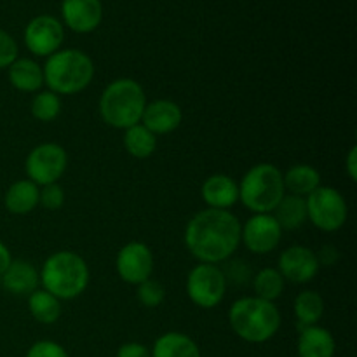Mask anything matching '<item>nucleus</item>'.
<instances>
[{"label": "nucleus", "mask_w": 357, "mask_h": 357, "mask_svg": "<svg viewBox=\"0 0 357 357\" xmlns=\"http://www.w3.org/2000/svg\"><path fill=\"white\" fill-rule=\"evenodd\" d=\"M185 246L201 264L227 261L241 244V222L229 209H202L185 227Z\"/></svg>", "instance_id": "1"}, {"label": "nucleus", "mask_w": 357, "mask_h": 357, "mask_svg": "<svg viewBox=\"0 0 357 357\" xmlns=\"http://www.w3.org/2000/svg\"><path fill=\"white\" fill-rule=\"evenodd\" d=\"M229 323L241 340L248 344H265L274 338L281 328V312L274 302L244 296L230 307Z\"/></svg>", "instance_id": "2"}, {"label": "nucleus", "mask_w": 357, "mask_h": 357, "mask_svg": "<svg viewBox=\"0 0 357 357\" xmlns=\"http://www.w3.org/2000/svg\"><path fill=\"white\" fill-rule=\"evenodd\" d=\"M44 84L58 96H70L86 89L94 77V63L79 49H59L44 65Z\"/></svg>", "instance_id": "3"}, {"label": "nucleus", "mask_w": 357, "mask_h": 357, "mask_svg": "<svg viewBox=\"0 0 357 357\" xmlns=\"http://www.w3.org/2000/svg\"><path fill=\"white\" fill-rule=\"evenodd\" d=\"M40 284L59 300H73L89 286V267L73 251H56L42 265Z\"/></svg>", "instance_id": "4"}, {"label": "nucleus", "mask_w": 357, "mask_h": 357, "mask_svg": "<svg viewBox=\"0 0 357 357\" xmlns=\"http://www.w3.org/2000/svg\"><path fill=\"white\" fill-rule=\"evenodd\" d=\"M100 115L110 128L128 129L142 122L146 107L143 87L132 79H117L108 84L100 98Z\"/></svg>", "instance_id": "5"}, {"label": "nucleus", "mask_w": 357, "mask_h": 357, "mask_svg": "<svg viewBox=\"0 0 357 357\" xmlns=\"http://www.w3.org/2000/svg\"><path fill=\"white\" fill-rule=\"evenodd\" d=\"M284 194L281 169L268 162L251 167L239 183V201L255 215L274 211Z\"/></svg>", "instance_id": "6"}, {"label": "nucleus", "mask_w": 357, "mask_h": 357, "mask_svg": "<svg viewBox=\"0 0 357 357\" xmlns=\"http://www.w3.org/2000/svg\"><path fill=\"white\" fill-rule=\"evenodd\" d=\"M305 202L307 220L323 232H337L347 222V202L337 188L317 187L307 195Z\"/></svg>", "instance_id": "7"}, {"label": "nucleus", "mask_w": 357, "mask_h": 357, "mask_svg": "<svg viewBox=\"0 0 357 357\" xmlns=\"http://www.w3.org/2000/svg\"><path fill=\"white\" fill-rule=\"evenodd\" d=\"M227 293V275L218 265L199 264L187 275V295L201 309H215Z\"/></svg>", "instance_id": "8"}, {"label": "nucleus", "mask_w": 357, "mask_h": 357, "mask_svg": "<svg viewBox=\"0 0 357 357\" xmlns=\"http://www.w3.org/2000/svg\"><path fill=\"white\" fill-rule=\"evenodd\" d=\"M68 166V155L58 143H40L26 157L24 169L28 180L37 187L58 183Z\"/></svg>", "instance_id": "9"}, {"label": "nucleus", "mask_w": 357, "mask_h": 357, "mask_svg": "<svg viewBox=\"0 0 357 357\" xmlns=\"http://www.w3.org/2000/svg\"><path fill=\"white\" fill-rule=\"evenodd\" d=\"M65 40V28L59 20L49 14L33 17L24 28V45L35 56L49 58L59 51Z\"/></svg>", "instance_id": "10"}, {"label": "nucleus", "mask_w": 357, "mask_h": 357, "mask_svg": "<svg viewBox=\"0 0 357 357\" xmlns=\"http://www.w3.org/2000/svg\"><path fill=\"white\" fill-rule=\"evenodd\" d=\"M282 229L272 213L253 215L241 225V243L255 255H267L279 246Z\"/></svg>", "instance_id": "11"}, {"label": "nucleus", "mask_w": 357, "mask_h": 357, "mask_svg": "<svg viewBox=\"0 0 357 357\" xmlns=\"http://www.w3.org/2000/svg\"><path fill=\"white\" fill-rule=\"evenodd\" d=\"M119 278L128 284H142L153 271V255L145 243L132 241L121 248L115 260Z\"/></svg>", "instance_id": "12"}, {"label": "nucleus", "mask_w": 357, "mask_h": 357, "mask_svg": "<svg viewBox=\"0 0 357 357\" xmlns=\"http://www.w3.org/2000/svg\"><path fill=\"white\" fill-rule=\"evenodd\" d=\"M278 271L284 278V281L295 284H307L312 281L319 272L316 251L307 246H291L284 250L279 257Z\"/></svg>", "instance_id": "13"}, {"label": "nucleus", "mask_w": 357, "mask_h": 357, "mask_svg": "<svg viewBox=\"0 0 357 357\" xmlns=\"http://www.w3.org/2000/svg\"><path fill=\"white\" fill-rule=\"evenodd\" d=\"M61 16L75 33H91L103 20V6L100 0H63Z\"/></svg>", "instance_id": "14"}, {"label": "nucleus", "mask_w": 357, "mask_h": 357, "mask_svg": "<svg viewBox=\"0 0 357 357\" xmlns=\"http://www.w3.org/2000/svg\"><path fill=\"white\" fill-rule=\"evenodd\" d=\"M181 121H183V114H181L180 105L171 100H155L146 103L139 124L145 126L150 132L157 136L176 131Z\"/></svg>", "instance_id": "15"}, {"label": "nucleus", "mask_w": 357, "mask_h": 357, "mask_svg": "<svg viewBox=\"0 0 357 357\" xmlns=\"http://www.w3.org/2000/svg\"><path fill=\"white\" fill-rule=\"evenodd\" d=\"M0 281L6 291L17 296H30L40 284L38 271L26 260H13L6 268Z\"/></svg>", "instance_id": "16"}, {"label": "nucleus", "mask_w": 357, "mask_h": 357, "mask_svg": "<svg viewBox=\"0 0 357 357\" xmlns=\"http://www.w3.org/2000/svg\"><path fill=\"white\" fill-rule=\"evenodd\" d=\"M201 195L211 209H229L239 201V185L227 174H213L202 183Z\"/></svg>", "instance_id": "17"}, {"label": "nucleus", "mask_w": 357, "mask_h": 357, "mask_svg": "<svg viewBox=\"0 0 357 357\" xmlns=\"http://www.w3.org/2000/svg\"><path fill=\"white\" fill-rule=\"evenodd\" d=\"M337 351L335 338L326 328L307 326L300 328L298 342H296V352L298 357H333Z\"/></svg>", "instance_id": "18"}, {"label": "nucleus", "mask_w": 357, "mask_h": 357, "mask_svg": "<svg viewBox=\"0 0 357 357\" xmlns=\"http://www.w3.org/2000/svg\"><path fill=\"white\" fill-rule=\"evenodd\" d=\"M150 357H202V354L199 345L188 335L167 331L153 342Z\"/></svg>", "instance_id": "19"}, {"label": "nucleus", "mask_w": 357, "mask_h": 357, "mask_svg": "<svg viewBox=\"0 0 357 357\" xmlns=\"http://www.w3.org/2000/svg\"><path fill=\"white\" fill-rule=\"evenodd\" d=\"M9 82L21 93H37L44 86V70L30 58H17L9 66Z\"/></svg>", "instance_id": "20"}, {"label": "nucleus", "mask_w": 357, "mask_h": 357, "mask_svg": "<svg viewBox=\"0 0 357 357\" xmlns=\"http://www.w3.org/2000/svg\"><path fill=\"white\" fill-rule=\"evenodd\" d=\"M38 187L30 180H17L7 188L3 206L13 215H28L38 206Z\"/></svg>", "instance_id": "21"}, {"label": "nucleus", "mask_w": 357, "mask_h": 357, "mask_svg": "<svg viewBox=\"0 0 357 357\" xmlns=\"http://www.w3.org/2000/svg\"><path fill=\"white\" fill-rule=\"evenodd\" d=\"M286 192L298 197H307L317 187H321V174L309 164H295L282 174Z\"/></svg>", "instance_id": "22"}, {"label": "nucleus", "mask_w": 357, "mask_h": 357, "mask_svg": "<svg viewBox=\"0 0 357 357\" xmlns=\"http://www.w3.org/2000/svg\"><path fill=\"white\" fill-rule=\"evenodd\" d=\"M274 218L282 230H296L307 222V202L305 197L284 194L278 208L274 209Z\"/></svg>", "instance_id": "23"}, {"label": "nucleus", "mask_w": 357, "mask_h": 357, "mask_svg": "<svg viewBox=\"0 0 357 357\" xmlns=\"http://www.w3.org/2000/svg\"><path fill=\"white\" fill-rule=\"evenodd\" d=\"M293 310H295L296 323L300 328L316 326L321 321L324 314V300L319 293L307 289L296 295L295 303H293Z\"/></svg>", "instance_id": "24"}, {"label": "nucleus", "mask_w": 357, "mask_h": 357, "mask_svg": "<svg viewBox=\"0 0 357 357\" xmlns=\"http://www.w3.org/2000/svg\"><path fill=\"white\" fill-rule=\"evenodd\" d=\"M28 309L37 323L54 324L61 316V300L45 289H35L28 296Z\"/></svg>", "instance_id": "25"}, {"label": "nucleus", "mask_w": 357, "mask_h": 357, "mask_svg": "<svg viewBox=\"0 0 357 357\" xmlns=\"http://www.w3.org/2000/svg\"><path fill=\"white\" fill-rule=\"evenodd\" d=\"M124 146L135 159H149L157 149V136L143 124H135L124 129Z\"/></svg>", "instance_id": "26"}, {"label": "nucleus", "mask_w": 357, "mask_h": 357, "mask_svg": "<svg viewBox=\"0 0 357 357\" xmlns=\"http://www.w3.org/2000/svg\"><path fill=\"white\" fill-rule=\"evenodd\" d=\"M284 278L278 268H261L257 275L253 278V289L255 296L267 302H274L284 291Z\"/></svg>", "instance_id": "27"}, {"label": "nucleus", "mask_w": 357, "mask_h": 357, "mask_svg": "<svg viewBox=\"0 0 357 357\" xmlns=\"http://www.w3.org/2000/svg\"><path fill=\"white\" fill-rule=\"evenodd\" d=\"M31 115L40 122H52L61 114V98L52 91H42L31 100Z\"/></svg>", "instance_id": "28"}, {"label": "nucleus", "mask_w": 357, "mask_h": 357, "mask_svg": "<svg viewBox=\"0 0 357 357\" xmlns=\"http://www.w3.org/2000/svg\"><path fill=\"white\" fill-rule=\"evenodd\" d=\"M136 295H138L139 303H142L143 307H146V309H155V307H159L160 303L164 302V298H166V289H164V286L160 284L159 281H155V279H146L142 284H138Z\"/></svg>", "instance_id": "29"}, {"label": "nucleus", "mask_w": 357, "mask_h": 357, "mask_svg": "<svg viewBox=\"0 0 357 357\" xmlns=\"http://www.w3.org/2000/svg\"><path fill=\"white\" fill-rule=\"evenodd\" d=\"M38 204H42L49 211H58L65 204V190L61 185L51 183L42 187V190L38 192Z\"/></svg>", "instance_id": "30"}, {"label": "nucleus", "mask_w": 357, "mask_h": 357, "mask_svg": "<svg viewBox=\"0 0 357 357\" xmlns=\"http://www.w3.org/2000/svg\"><path fill=\"white\" fill-rule=\"evenodd\" d=\"M26 357H68V352L58 342L40 340L28 349Z\"/></svg>", "instance_id": "31"}, {"label": "nucleus", "mask_w": 357, "mask_h": 357, "mask_svg": "<svg viewBox=\"0 0 357 357\" xmlns=\"http://www.w3.org/2000/svg\"><path fill=\"white\" fill-rule=\"evenodd\" d=\"M17 59V44L6 30L0 28V68H9Z\"/></svg>", "instance_id": "32"}, {"label": "nucleus", "mask_w": 357, "mask_h": 357, "mask_svg": "<svg viewBox=\"0 0 357 357\" xmlns=\"http://www.w3.org/2000/svg\"><path fill=\"white\" fill-rule=\"evenodd\" d=\"M117 357H150V351L139 342H128L119 347Z\"/></svg>", "instance_id": "33"}, {"label": "nucleus", "mask_w": 357, "mask_h": 357, "mask_svg": "<svg viewBox=\"0 0 357 357\" xmlns=\"http://www.w3.org/2000/svg\"><path fill=\"white\" fill-rule=\"evenodd\" d=\"M316 258L319 267H331V265H335L338 261L340 253H338L335 246H323L316 253Z\"/></svg>", "instance_id": "34"}, {"label": "nucleus", "mask_w": 357, "mask_h": 357, "mask_svg": "<svg viewBox=\"0 0 357 357\" xmlns=\"http://www.w3.org/2000/svg\"><path fill=\"white\" fill-rule=\"evenodd\" d=\"M345 171H347L351 181H357V146H351L345 159Z\"/></svg>", "instance_id": "35"}, {"label": "nucleus", "mask_w": 357, "mask_h": 357, "mask_svg": "<svg viewBox=\"0 0 357 357\" xmlns=\"http://www.w3.org/2000/svg\"><path fill=\"white\" fill-rule=\"evenodd\" d=\"M13 261V257H10V251L6 244L0 241V275L6 272V268L9 267V264Z\"/></svg>", "instance_id": "36"}]
</instances>
